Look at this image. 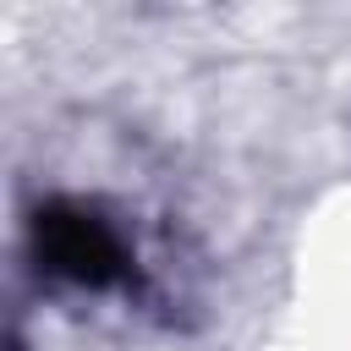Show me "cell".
Masks as SVG:
<instances>
[{
    "label": "cell",
    "mask_w": 351,
    "mask_h": 351,
    "mask_svg": "<svg viewBox=\"0 0 351 351\" xmlns=\"http://www.w3.org/2000/svg\"><path fill=\"white\" fill-rule=\"evenodd\" d=\"M38 258L49 274L82 285V291H104L115 280H126L132 258H126V241L88 208H49V219L38 214Z\"/></svg>",
    "instance_id": "cell-1"
}]
</instances>
